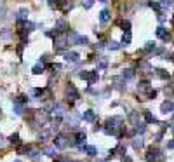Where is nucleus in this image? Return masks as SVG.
<instances>
[{
    "mask_svg": "<svg viewBox=\"0 0 174 162\" xmlns=\"http://www.w3.org/2000/svg\"><path fill=\"white\" fill-rule=\"evenodd\" d=\"M68 28V23L64 19H59V21H56V26H54V31L56 33H63V31Z\"/></svg>",
    "mask_w": 174,
    "mask_h": 162,
    "instance_id": "6",
    "label": "nucleus"
},
{
    "mask_svg": "<svg viewBox=\"0 0 174 162\" xmlns=\"http://www.w3.org/2000/svg\"><path fill=\"white\" fill-rule=\"evenodd\" d=\"M106 66H108V61H106V59H101V61H99V65H98V68H99V70H106Z\"/></svg>",
    "mask_w": 174,
    "mask_h": 162,
    "instance_id": "29",
    "label": "nucleus"
},
{
    "mask_svg": "<svg viewBox=\"0 0 174 162\" xmlns=\"http://www.w3.org/2000/svg\"><path fill=\"white\" fill-rule=\"evenodd\" d=\"M157 37L162 39V40H167V39H169V33H167V30H165L164 26H158V28H157Z\"/></svg>",
    "mask_w": 174,
    "mask_h": 162,
    "instance_id": "10",
    "label": "nucleus"
},
{
    "mask_svg": "<svg viewBox=\"0 0 174 162\" xmlns=\"http://www.w3.org/2000/svg\"><path fill=\"white\" fill-rule=\"evenodd\" d=\"M122 28L125 30V33H131V23H129V21H125V23H122Z\"/></svg>",
    "mask_w": 174,
    "mask_h": 162,
    "instance_id": "30",
    "label": "nucleus"
},
{
    "mask_svg": "<svg viewBox=\"0 0 174 162\" xmlns=\"http://www.w3.org/2000/svg\"><path fill=\"white\" fill-rule=\"evenodd\" d=\"M157 75H158L160 79H164V80H167V79L171 77V75H169V73H167L165 70H162V68H157Z\"/></svg>",
    "mask_w": 174,
    "mask_h": 162,
    "instance_id": "16",
    "label": "nucleus"
},
{
    "mask_svg": "<svg viewBox=\"0 0 174 162\" xmlns=\"http://www.w3.org/2000/svg\"><path fill=\"white\" fill-rule=\"evenodd\" d=\"M115 152H118V153H122V155H124V153H125V146H124V145H118Z\"/></svg>",
    "mask_w": 174,
    "mask_h": 162,
    "instance_id": "34",
    "label": "nucleus"
},
{
    "mask_svg": "<svg viewBox=\"0 0 174 162\" xmlns=\"http://www.w3.org/2000/svg\"><path fill=\"white\" fill-rule=\"evenodd\" d=\"M64 59L72 61V63H77V61L80 59V54H78V52H66V54H64Z\"/></svg>",
    "mask_w": 174,
    "mask_h": 162,
    "instance_id": "9",
    "label": "nucleus"
},
{
    "mask_svg": "<svg viewBox=\"0 0 174 162\" xmlns=\"http://www.w3.org/2000/svg\"><path fill=\"white\" fill-rule=\"evenodd\" d=\"M9 141L12 143V145H18V146H19V134H18V132H14V134H12V136H10L9 138Z\"/></svg>",
    "mask_w": 174,
    "mask_h": 162,
    "instance_id": "17",
    "label": "nucleus"
},
{
    "mask_svg": "<svg viewBox=\"0 0 174 162\" xmlns=\"http://www.w3.org/2000/svg\"><path fill=\"white\" fill-rule=\"evenodd\" d=\"M80 150L87 152V155H96V153H98V148H96V146H87V145H82Z\"/></svg>",
    "mask_w": 174,
    "mask_h": 162,
    "instance_id": "13",
    "label": "nucleus"
},
{
    "mask_svg": "<svg viewBox=\"0 0 174 162\" xmlns=\"http://www.w3.org/2000/svg\"><path fill=\"white\" fill-rule=\"evenodd\" d=\"M106 47H108V49H112V51H117V49H120V44H117V42H110Z\"/></svg>",
    "mask_w": 174,
    "mask_h": 162,
    "instance_id": "26",
    "label": "nucleus"
},
{
    "mask_svg": "<svg viewBox=\"0 0 174 162\" xmlns=\"http://www.w3.org/2000/svg\"><path fill=\"white\" fill-rule=\"evenodd\" d=\"M63 110H64V106H63V105H56V106H54V113H56V115H61Z\"/></svg>",
    "mask_w": 174,
    "mask_h": 162,
    "instance_id": "27",
    "label": "nucleus"
},
{
    "mask_svg": "<svg viewBox=\"0 0 174 162\" xmlns=\"http://www.w3.org/2000/svg\"><path fill=\"white\" fill-rule=\"evenodd\" d=\"M68 42L70 44H87V37L78 35L77 31H70L68 33Z\"/></svg>",
    "mask_w": 174,
    "mask_h": 162,
    "instance_id": "1",
    "label": "nucleus"
},
{
    "mask_svg": "<svg viewBox=\"0 0 174 162\" xmlns=\"http://www.w3.org/2000/svg\"><path fill=\"white\" fill-rule=\"evenodd\" d=\"M66 92H68L70 100H78V91L75 89V85H73V84H70V85H68V89H66Z\"/></svg>",
    "mask_w": 174,
    "mask_h": 162,
    "instance_id": "8",
    "label": "nucleus"
},
{
    "mask_svg": "<svg viewBox=\"0 0 174 162\" xmlns=\"http://www.w3.org/2000/svg\"><path fill=\"white\" fill-rule=\"evenodd\" d=\"M16 51H18V56H21V54H23V44H21V45H18V49H16Z\"/></svg>",
    "mask_w": 174,
    "mask_h": 162,
    "instance_id": "35",
    "label": "nucleus"
},
{
    "mask_svg": "<svg viewBox=\"0 0 174 162\" xmlns=\"http://www.w3.org/2000/svg\"><path fill=\"white\" fill-rule=\"evenodd\" d=\"M31 71H33V75H40L42 71H44V65H35Z\"/></svg>",
    "mask_w": 174,
    "mask_h": 162,
    "instance_id": "19",
    "label": "nucleus"
},
{
    "mask_svg": "<svg viewBox=\"0 0 174 162\" xmlns=\"http://www.w3.org/2000/svg\"><path fill=\"white\" fill-rule=\"evenodd\" d=\"M28 9H19L18 10V14H16V19L18 21H24V19H28Z\"/></svg>",
    "mask_w": 174,
    "mask_h": 162,
    "instance_id": "11",
    "label": "nucleus"
},
{
    "mask_svg": "<svg viewBox=\"0 0 174 162\" xmlns=\"http://www.w3.org/2000/svg\"><path fill=\"white\" fill-rule=\"evenodd\" d=\"M16 162H21V161H16Z\"/></svg>",
    "mask_w": 174,
    "mask_h": 162,
    "instance_id": "39",
    "label": "nucleus"
},
{
    "mask_svg": "<svg viewBox=\"0 0 174 162\" xmlns=\"http://www.w3.org/2000/svg\"><path fill=\"white\" fill-rule=\"evenodd\" d=\"M122 44H124V45L131 44V33H124V37H122Z\"/></svg>",
    "mask_w": 174,
    "mask_h": 162,
    "instance_id": "25",
    "label": "nucleus"
},
{
    "mask_svg": "<svg viewBox=\"0 0 174 162\" xmlns=\"http://www.w3.org/2000/svg\"><path fill=\"white\" fill-rule=\"evenodd\" d=\"M99 21H101V23H108V21H110V12L106 9H103L101 12H99Z\"/></svg>",
    "mask_w": 174,
    "mask_h": 162,
    "instance_id": "14",
    "label": "nucleus"
},
{
    "mask_svg": "<svg viewBox=\"0 0 174 162\" xmlns=\"http://www.w3.org/2000/svg\"><path fill=\"white\" fill-rule=\"evenodd\" d=\"M122 77H124V79H133V77H134V70H133V68H127V70H124Z\"/></svg>",
    "mask_w": 174,
    "mask_h": 162,
    "instance_id": "18",
    "label": "nucleus"
},
{
    "mask_svg": "<svg viewBox=\"0 0 174 162\" xmlns=\"http://www.w3.org/2000/svg\"><path fill=\"white\" fill-rule=\"evenodd\" d=\"M54 146H56V148H66V146H68L66 136H63V134L56 136V138H54Z\"/></svg>",
    "mask_w": 174,
    "mask_h": 162,
    "instance_id": "3",
    "label": "nucleus"
},
{
    "mask_svg": "<svg viewBox=\"0 0 174 162\" xmlns=\"http://www.w3.org/2000/svg\"><path fill=\"white\" fill-rule=\"evenodd\" d=\"M167 148H174V140H173V141H169V145H167Z\"/></svg>",
    "mask_w": 174,
    "mask_h": 162,
    "instance_id": "36",
    "label": "nucleus"
},
{
    "mask_svg": "<svg viewBox=\"0 0 174 162\" xmlns=\"http://www.w3.org/2000/svg\"><path fill=\"white\" fill-rule=\"evenodd\" d=\"M133 146L136 148V150H138V148H141V146H143V140H141V138H134Z\"/></svg>",
    "mask_w": 174,
    "mask_h": 162,
    "instance_id": "20",
    "label": "nucleus"
},
{
    "mask_svg": "<svg viewBox=\"0 0 174 162\" xmlns=\"http://www.w3.org/2000/svg\"><path fill=\"white\" fill-rule=\"evenodd\" d=\"M82 119H84V120H87V122H94L96 115H94V111H92V110H87V111H84V113H82Z\"/></svg>",
    "mask_w": 174,
    "mask_h": 162,
    "instance_id": "12",
    "label": "nucleus"
},
{
    "mask_svg": "<svg viewBox=\"0 0 174 162\" xmlns=\"http://www.w3.org/2000/svg\"><path fill=\"white\" fill-rule=\"evenodd\" d=\"M68 44H70V42L64 40V39H58V40H54V49H56V51H64Z\"/></svg>",
    "mask_w": 174,
    "mask_h": 162,
    "instance_id": "5",
    "label": "nucleus"
},
{
    "mask_svg": "<svg viewBox=\"0 0 174 162\" xmlns=\"http://www.w3.org/2000/svg\"><path fill=\"white\" fill-rule=\"evenodd\" d=\"M26 96H18V98H14V105H23V103H26Z\"/></svg>",
    "mask_w": 174,
    "mask_h": 162,
    "instance_id": "21",
    "label": "nucleus"
},
{
    "mask_svg": "<svg viewBox=\"0 0 174 162\" xmlns=\"http://www.w3.org/2000/svg\"><path fill=\"white\" fill-rule=\"evenodd\" d=\"M113 82H115V89H118V91H122V89H124V85H122V82H120V79H118V77H117Z\"/></svg>",
    "mask_w": 174,
    "mask_h": 162,
    "instance_id": "28",
    "label": "nucleus"
},
{
    "mask_svg": "<svg viewBox=\"0 0 174 162\" xmlns=\"http://www.w3.org/2000/svg\"><path fill=\"white\" fill-rule=\"evenodd\" d=\"M158 157H160V152H158L157 148H150V150H148V155H146V161L148 162H155Z\"/></svg>",
    "mask_w": 174,
    "mask_h": 162,
    "instance_id": "4",
    "label": "nucleus"
},
{
    "mask_svg": "<svg viewBox=\"0 0 174 162\" xmlns=\"http://www.w3.org/2000/svg\"><path fill=\"white\" fill-rule=\"evenodd\" d=\"M14 113H16V115H21V113H23V106H21V105H14Z\"/></svg>",
    "mask_w": 174,
    "mask_h": 162,
    "instance_id": "31",
    "label": "nucleus"
},
{
    "mask_svg": "<svg viewBox=\"0 0 174 162\" xmlns=\"http://www.w3.org/2000/svg\"><path fill=\"white\" fill-rule=\"evenodd\" d=\"M92 2H94V0H84L82 4H84V7H85V9H91V7H92Z\"/></svg>",
    "mask_w": 174,
    "mask_h": 162,
    "instance_id": "32",
    "label": "nucleus"
},
{
    "mask_svg": "<svg viewBox=\"0 0 174 162\" xmlns=\"http://www.w3.org/2000/svg\"><path fill=\"white\" fill-rule=\"evenodd\" d=\"M101 162H104V161H101Z\"/></svg>",
    "mask_w": 174,
    "mask_h": 162,
    "instance_id": "40",
    "label": "nucleus"
},
{
    "mask_svg": "<svg viewBox=\"0 0 174 162\" xmlns=\"http://www.w3.org/2000/svg\"><path fill=\"white\" fill-rule=\"evenodd\" d=\"M99 2H106V0H99Z\"/></svg>",
    "mask_w": 174,
    "mask_h": 162,
    "instance_id": "37",
    "label": "nucleus"
},
{
    "mask_svg": "<svg viewBox=\"0 0 174 162\" xmlns=\"http://www.w3.org/2000/svg\"><path fill=\"white\" fill-rule=\"evenodd\" d=\"M150 87H152V85H150L148 80H141L138 84V89H139V91H150Z\"/></svg>",
    "mask_w": 174,
    "mask_h": 162,
    "instance_id": "15",
    "label": "nucleus"
},
{
    "mask_svg": "<svg viewBox=\"0 0 174 162\" xmlns=\"http://www.w3.org/2000/svg\"><path fill=\"white\" fill-rule=\"evenodd\" d=\"M144 120L146 122H155V117L152 115V111H148V110L144 111Z\"/></svg>",
    "mask_w": 174,
    "mask_h": 162,
    "instance_id": "24",
    "label": "nucleus"
},
{
    "mask_svg": "<svg viewBox=\"0 0 174 162\" xmlns=\"http://www.w3.org/2000/svg\"><path fill=\"white\" fill-rule=\"evenodd\" d=\"M45 155H49V157H52V155H56V146H47L45 150Z\"/></svg>",
    "mask_w": 174,
    "mask_h": 162,
    "instance_id": "23",
    "label": "nucleus"
},
{
    "mask_svg": "<svg viewBox=\"0 0 174 162\" xmlns=\"http://www.w3.org/2000/svg\"><path fill=\"white\" fill-rule=\"evenodd\" d=\"M173 23H174V18H173Z\"/></svg>",
    "mask_w": 174,
    "mask_h": 162,
    "instance_id": "38",
    "label": "nucleus"
},
{
    "mask_svg": "<svg viewBox=\"0 0 174 162\" xmlns=\"http://www.w3.org/2000/svg\"><path fill=\"white\" fill-rule=\"evenodd\" d=\"M153 49H155V44H152V42H148L146 47H144V51H153Z\"/></svg>",
    "mask_w": 174,
    "mask_h": 162,
    "instance_id": "33",
    "label": "nucleus"
},
{
    "mask_svg": "<svg viewBox=\"0 0 174 162\" xmlns=\"http://www.w3.org/2000/svg\"><path fill=\"white\" fill-rule=\"evenodd\" d=\"M78 77H80V79H85L89 84H94V82L98 80V71H94V70L92 71H80Z\"/></svg>",
    "mask_w": 174,
    "mask_h": 162,
    "instance_id": "2",
    "label": "nucleus"
},
{
    "mask_svg": "<svg viewBox=\"0 0 174 162\" xmlns=\"http://www.w3.org/2000/svg\"><path fill=\"white\" fill-rule=\"evenodd\" d=\"M173 110H174V103L173 101H164L162 105H160V111L165 113V115H167V113H171Z\"/></svg>",
    "mask_w": 174,
    "mask_h": 162,
    "instance_id": "7",
    "label": "nucleus"
},
{
    "mask_svg": "<svg viewBox=\"0 0 174 162\" xmlns=\"http://www.w3.org/2000/svg\"><path fill=\"white\" fill-rule=\"evenodd\" d=\"M18 153H30V146H26V145H19V146H18Z\"/></svg>",
    "mask_w": 174,
    "mask_h": 162,
    "instance_id": "22",
    "label": "nucleus"
}]
</instances>
